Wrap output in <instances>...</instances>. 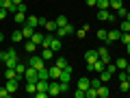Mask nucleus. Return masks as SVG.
Masks as SVG:
<instances>
[{"mask_svg":"<svg viewBox=\"0 0 130 98\" xmlns=\"http://www.w3.org/2000/svg\"><path fill=\"white\" fill-rule=\"evenodd\" d=\"M83 57H85V63H87V68H91V65L95 63L98 59H100V55H98V48H95V50H87Z\"/></svg>","mask_w":130,"mask_h":98,"instance_id":"7ed1b4c3","label":"nucleus"},{"mask_svg":"<svg viewBox=\"0 0 130 98\" xmlns=\"http://www.w3.org/2000/svg\"><path fill=\"white\" fill-rule=\"evenodd\" d=\"M18 83H20L18 79H7V83H5V87L9 89L11 94H13V92H18Z\"/></svg>","mask_w":130,"mask_h":98,"instance_id":"9b49d317","label":"nucleus"},{"mask_svg":"<svg viewBox=\"0 0 130 98\" xmlns=\"http://www.w3.org/2000/svg\"><path fill=\"white\" fill-rule=\"evenodd\" d=\"M119 89L121 92H130V83L128 81H119Z\"/></svg>","mask_w":130,"mask_h":98,"instance_id":"72a5a7b5","label":"nucleus"},{"mask_svg":"<svg viewBox=\"0 0 130 98\" xmlns=\"http://www.w3.org/2000/svg\"><path fill=\"white\" fill-rule=\"evenodd\" d=\"M39 79H41V81H50V74H48V68H41V70H39Z\"/></svg>","mask_w":130,"mask_h":98,"instance_id":"bb28decb","label":"nucleus"},{"mask_svg":"<svg viewBox=\"0 0 130 98\" xmlns=\"http://www.w3.org/2000/svg\"><path fill=\"white\" fill-rule=\"evenodd\" d=\"M35 96H37V98H48V92H39V89H37V92H35Z\"/></svg>","mask_w":130,"mask_h":98,"instance_id":"ea45409f","label":"nucleus"},{"mask_svg":"<svg viewBox=\"0 0 130 98\" xmlns=\"http://www.w3.org/2000/svg\"><path fill=\"white\" fill-rule=\"evenodd\" d=\"M11 96H13V94H11L9 89H7L5 85H2V87H0V98H11Z\"/></svg>","mask_w":130,"mask_h":98,"instance_id":"c85d7f7f","label":"nucleus"},{"mask_svg":"<svg viewBox=\"0 0 130 98\" xmlns=\"http://www.w3.org/2000/svg\"><path fill=\"white\" fill-rule=\"evenodd\" d=\"M24 24H28V26H32V28H37L39 26V18L37 15H26V22Z\"/></svg>","mask_w":130,"mask_h":98,"instance_id":"f3484780","label":"nucleus"},{"mask_svg":"<svg viewBox=\"0 0 130 98\" xmlns=\"http://www.w3.org/2000/svg\"><path fill=\"white\" fill-rule=\"evenodd\" d=\"M24 81L37 83V81H39V70H37V68H32V65H26V72H24Z\"/></svg>","mask_w":130,"mask_h":98,"instance_id":"f03ea898","label":"nucleus"},{"mask_svg":"<svg viewBox=\"0 0 130 98\" xmlns=\"http://www.w3.org/2000/svg\"><path fill=\"white\" fill-rule=\"evenodd\" d=\"M13 22L15 24H24L26 22V13H24V11H15L13 13Z\"/></svg>","mask_w":130,"mask_h":98,"instance_id":"dca6fc26","label":"nucleus"},{"mask_svg":"<svg viewBox=\"0 0 130 98\" xmlns=\"http://www.w3.org/2000/svg\"><path fill=\"white\" fill-rule=\"evenodd\" d=\"M11 39H13V42H22V39H24L22 31H15V33H13V37H11Z\"/></svg>","mask_w":130,"mask_h":98,"instance_id":"f704fd0d","label":"nucleus"},{"mask_svg":"<svg viewBox=\"0 0 130 98\" xmlns=\"http://www.w3.org/2000/svg\"><path fill=\"white\" fill-rule=\"evenodd\" d=\"M87 70H89V72H98V74H100V72H102V70H106V63H104L102 59H98L95 63L91 65V68H87Z\"/></svg>","mask_w":130,"mask_h":98,"instance_id":"1a4fd4ad","label":"nucleus"},{"mask_svg":"<svg viewBox=\"0 0 130 98\" xmlns=\"http://www.w3.org/2000/svg\"><path fill=\"white\" fill-rule=\"evenodd\" d=\"M98 9H111V0H98Z\"/></svg>","mask_w":130,"mask_h":98,"instance_id":"b1692460","label":"nucleus"},{"mask_svg":"<svg viewBox=\"0 0 130 98\" xmlns=\"http://www.w3.org/2000/svg\"><path fill=\"white\" fill-rule=\"evenodd\" d=\"M111 79H113V72L111 70H102V72H100V81H102V83H108Z\"/></svg>","mask_w":130,"mask_h":98,"instance_id":"6ab92c4d","label":"nucleus"},{"mask_svg":"<svg viewBox=\"0 0 130 98\" xmlns=\"http://www.w3.org/2000/svg\"><path fill=\"white\" fill-rule=\"evenodd\" d=\"M128 68V61L126 59H117V70H126Z\"/></svg>","mask_w":130,"mask_h":98,"instance_id":"7c9ffc66","label":"nucleus"},{"mask_svg":"<svg viewBox=\"0 0 130 98\" xmlns=\"http://www.w3.org/2000/svg\"><path fill=\"white\" fill-rule=\"evenodd\" d=\"M108 96H111V89L106 87V83H102L98 87V98H108Z\"/></svg>","mask_w":130,"mask_h":98,"instance_id":"9d476101","label":"nucleus"},{"mask_svg":"<svg viewBox=\"0 0 130 98\" xmlns=\"http://www.w3.org/2000/svg\"><path fill=\"white\" fill-rule=\"evenodd\" d=\"M2 39H5V35H2V31H0V42H2Z\"/></svg>","mask_w":130,"mask_h":98,"instance_id":"49530a36","label":"nucleus"},{"mask_svg":"<svg viewBox=\"0 0 130 98\" xmlns=\"http://www.w3.org/2000/svg\"><path fill=\"white\" fill-rule=\"evenodd\" d=\"M43 37H46V35H43V33H37V31H35V33H32V42H35V44H39V46H41V42H43Z\"/></svg>","mask_w":130,"mask_h":98,"instance_id":"412c9836","label":"nucleus"},{"mask_svg":"<svg viewBox=\"0 0 130 98\" xmlns=\"http://www.w3.org/2000/svg\"><path fill=\"white\" fill-rule=\"evenodd\" d=\"M87 31H89V26H83L80 31H76V35H78V37H85V35H87Z\"/></svg>","mask_w":130,"mask_h":98,"instance_id":"e433bc0d","label":"nucleus"},{"mask_svg":"<svg viewBox=\"0 0 130 98\" xmlns=\"http://www.w3.org/2000/svg\"><path fill=\"white\" fill-rule=\"evenodd\" d=\"M7 15H9V11H7V9H2V7H0V20H5Z\"/></svg>","mask_w":130,"mask_h":98,"instance_id":"a19ab883","label":"nucleus"},{"mask_svg":"<svg viewBox=\"0 0 130 98\" xmlns=\"http://www.w3.org/2000/svg\"><path fill=\"white\" fill-rule=\"evenodd\" d=\"M54 55H56V52L52 50V48H43V50H41V59H43V61L52 59V57H54Z\"/></svg>","mask_w":130,"mask_h":98,"instance_id":"a211bd4d","label":"nucleus"},{"mask_svg":"<svg viewBox=\"0 0 130 98\" xmlns=\"http://www.w3.org/2000/svg\"><path fill=\"white\" fill-rule=\"evenodd\" d=\"M100 85H102L100 79H91V87H100Z\"/></svg>","mask_w":130,"mask_h":98,"instance_id":"58836bf2","label":"nucleus"},{"mask_svg":"<svg viewBox=\"0 0 130 98\" xmlns=\"http://www.w3.org/2000/svg\"><path fill=\"white\" fill-rule=\"evenodd\" d=\"M98 55H100V59H102L104 63H111V52H108L106 46H100V48H98Z\"/></svg>","mask_w":130,"mask_h":98,"instance_id":"0eeeda50","label":"nucleus"},{"mask_svg":"<svg viewBox=\"0 0 130 98\" xmlns=\"http://www.w3.org/2000/svg\"><path fill=\"white\" fill-rule=\"evenodd\" d=\"M22 2H24V0H13V5H22Z\"/></svg>","mask_w":130,"mask_h":98,"instance_id":"c03bdc74","label":"nucleus"},{"mask_svg":"<svg viewBox=\"0 0 130 98\" xmlns=\"http://www.w3.org/2000/svg\"><path fill=\"white\" fill-rule=\"evenodd\" d=\"M24 48H26V52H28V55H35V50L39 48V44H35L32 39H28V42L24 44Z\"/></svg>","mask_w":130,"mask_h":98,"instance_id":"4468645a","label":"nucleus"},{"mask_svg":"<svg viewBox=\"0 0 130 98\" xmlns=\"http://www.w3.org/2000/svg\"><path fill=\"white\" fill-rule=\"evenodd\" d=\"M32 33H35V28H32V26L22 24V35H24V39H30V37H32Z\"/></svg>","mask_w":130,"mask_h":98,"instance_id":"2eb2a0df","label":"nucleus"},{"mask_svg":"<svg viewBox=\"0 0 130 98\" xmlns=\"http://www.w3.org/2000/svg\"><path fill=\"white\" fill-rule=\"evenodd\" d=\"M59 85H61V94H63V92H70V83H61V81H59Z\"/></svg>","mask_w":130,"mask_h":98,"instance_id":"4c0bfd02","label":"nucleus"},{"mask_svg":"<svg viewBox=\"0 0 130 98\" xmlns=\"http://www.w3.org/2000/svg\"><path fill=\"white\" fill-rule=\"evenodd\" d=\"M119 31L121 33H130V22H128V20H124V22L119 24Z\"/></svg>","mask_w":130,"mask_h":98,"instance_id":"cd10ccee","label":"nucleus"},{"mask_svg":"<svg viewBox=\"0 0 130 98\" xmlns=\"http://www.w3.org/2000/svg\"><path fill=\"white\" fill-rule=\"evenodd\" d=\"M48 74H50V81H59L61 79V68L59 65H50L48 68Z\"/></svg>","mask_w":130,"mask_h":98,"instance_id":"6e6552de","label":"nucleus"},{"mask_svg":"<svg viewBox=\"0 0 130 98\" xmlns=\"http://www.w3.org/2000/svg\"><path fill=\"white\" fill-rule=\"evenodd\" d=\"M28 65H32V68H37V70H41V68H46V61L41 59V55H39V57L30 55V59H28Z\"/></svg>","mask_w":130,"mask_h":98,"instance_id":"39448f33","label":"nucleus"},{"mask_svg":"<svg viewBox=\"0 0 130 98\" xmlns=\"http://www.w3.org/2000/svg\"><path fill=\"white\" fill-rule=\"evenodd\" d=\"M50 48H52V50H54V52H59L61 48H63V42H61V39H59V37H56V35H54V37L50 39Z\"/></svg>","mask_w":130,"mask_h":98,"instance_id":"ddd939ff","label":"nucleus"},{"mask_svg":"<svg viewBox=\"0 0 130 98\" xmlns=\"http://www.w3.org/2000/svg\"><path fill=\"white\" fill-rule=\"evenodd\" d=\"M119 42L124 44V46H126V44H130V33H121V37H119Z\"/></svg>","mask_w":130,"mask_h":98,"instance_id":"473e14b6","label":"nucleus"},{"mask_svg":"<svg viewBox=\"0 0 130 98\" xmlns=\"http://www.w3.org/2000/svg\"><path fill=\"white\" fill-rule=\"evenodd\" d=\"M119 37H121V31L119 28H113V31H108L106 33V39H104V44H115V42H119Z\"/></svg>","mask_w":130,"mask_h":98,"instance_id":"20e7f679","label":"nucleus"},{"mask_svg":"<svg viewBox=\"0 0 130 98\" xmlns=\"http://www.w3.org/2000/svg\"><path fill=\"white\" fill-rule=\"evenodd\" d=\"M54 22H56V26H65V24H67V18H65V15H59Z\"/></svg>","mask_w":130,"mask_h":98,"instance_id":"2f4dec72","label":"nucleus"},{"mask_svg":"<svg viewBox=\"0 0 130 98\" xmlns=\"http://www.w3.org/2000/svg\"><path fill=\"white\" fill-rule=\"evenodd\" d=\"M115 13H117V18H121V20H126V15H128V9H126V7H119V9H117Z\"/></svg>","mask_w":130,"mask_h":98,"instance_id":"a878e982","label":"nucleus"},{"mask_svg":"<svg viewBox=\"0 0 130 98\" xmlns=\"http://www.w3.org/2000/svg\"><path fill=\"white\" fill-rule=\"evenodd\" d=\"M119 7H124V2H121V0H111V11H117Z\"/></svg>","mask_w":130,"mask_h":98,"instance_id":"c756f323","label":"nucleus"},{"mask_svg":"<svg viewBox=\"0 0 130 98\" xmlns=\"http://www.w3.org/2000/svg\"><path fill=\"white\" fill-rule=\"evenodd\" d=\"M0 61L7 65V68H15L18 65V52L13 50V48H9V50L0 52Z\"/></svg>","mask_w":130,"mask_h":98,"instance_id":"f257e3e1","label":"nucleus"},{"mask_svg":"<svg viewBox=\"0 0 130 98\" xmlns=\"http://www.w3.org/2000/svg\"><path fill=\"white\" fill-rule=\"evenodd\" d=\"M85 5H89V7H95V5H98V0H85Z\"/></svg>","mask_w":130,"mask_h":98,"instance_id":"37998d69","label":"nucleus"},{"mask_svg":"<svg viewBox=\"0 0 130 98\" xmlns=\"http://www.w3.org/2000/svg\"><path fill=\"white\" fill-rule=\"evenodd\" d=\"M54 65H59V68H61V70H63V68H65V65H70V61H67V59H65V57H59V59H56V63Z\"/></svg>","mask_w":130,"mask_h":98,"instance_id":"393cba45","label":"nucleus"},{"mask_svg":"<svg viewBox=\"0 0 130 98\" xmlns=\"http://www.w3.org/2000/svg\"><path fill=\"white\" fill-rule=\"evenodd\" d=\"M126 52H128V55H130V44H126Z\"/></svg>","mask_w":130,"mask_h":98,"instance_id":"a18cd8bd","label":"nucleus"},{"mask_svg":"<svg viewBox=\"0 0 130 98\" xmlns=\"http://www.w3.org/2000/svg\"><path fill=\"white\" fill-rule=\"evenodd\" d=\"M89 87H91V79H87V76H83V79H78V89H83V92H87Z\"/></svg>","mask_w":130,"mask_h":98,"instance_id":"f8f14e48","label":"nucleus"},{"mask_svg":"<svg viewBox=\"0 0 130 98\" xmlns=\"http://www.w3.org/2000/svg\"><path fill=\"white\" fill-rule=\"evenodd\" d=\"M74 96L76 98H85V92H83V89H78V92H74Z\"/></svg>","mask_w":130,"mask_h":98,"instance_id":"79ce46f5","label":"nucleus"},{"mask_svg":"<svg viewBox=\"0 0 130 98\" xmlns=\"http://www.w3.org/2000/svg\"><path fill=\"white\" fill-rule=\"evenodd\" d=\"M26 92L30 94V96H35V92H37V85L30 83V81H26Z\"/></svg>","mask_w":130,"mask_h":98,"instance_id":"5701e85b","label":"nucleus"},{"mask_svg":"<svg viewBox=\"0 0 130 98\" xmlns=\"http://www.w3.org/2000/svg\"><path fill=\"white\" fill-rule=\"evenodd\" d=\"M59 94H61L59 81H50V85H48V96H59Z\"/></svg>","mask_w":130,"mask_h":98,"instance_id":"423d86ee","label":"nucleus"},{"mask_svg":"<svg viewBox=\"0 0 130 98\" xmlns=\"http://www.w3.org/2000/svg\"><path fill=\"white\" fill-rule=\"evenodd\" d=\"M35 85H37V89H39V92H48V85H50V81H41V79H39Z\"/></svg>","mask_w":130,"mask_h":98,"instance_id":"aec40b11","label":"nucleus"},{"mask_svg":"<svg viewBox=\"0 0 130 98\" xmlns=\"http://www.w3.org/2000/svg\"><path fill=\"white\" fill-rule=\"evenodd\" d=\"M106 33H108V31H104V28H100V31H98V39H102V42H104V39H106Z\"/></svg>","mask_w":130,"mask_h":98,"instance_id":"c9c22d12","label":"nucleus"},{"mask_svg":"<svg viewBox=\"0 0 130 98\" xmlns=\"http://www.w3.org/2000/svg\"><path fill=\"white\" fill-rule=\"evenodd\" d=\"M85 98H98V87H89L85 92Z\"/></svg>","mask_w":130,"mask_h":98,"instance_id":"4be33fe9","label":"nucleus"}]
</instances>
